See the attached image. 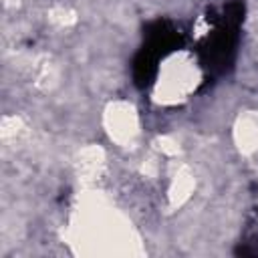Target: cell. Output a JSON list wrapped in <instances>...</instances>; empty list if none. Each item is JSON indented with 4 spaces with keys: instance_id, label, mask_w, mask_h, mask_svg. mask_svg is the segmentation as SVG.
<instances>
[{
    "instance_id": "6da1fadb",
    "label": "cell",
    "mask_w": 258,
    "mask_h": 258,
    "mask_svg": "<svg viewBox=\"0 0 258 258\" xmlns=\"http://www.w3.org/2000/svg\"><path fill=\"white\" fill-rule=\"evenodd\" d=\"M244 18V4L240 0L228 2L218 18H214V32L206 38V42L200 48L202 64L212 75H222L230 69L234 60L236 40H238V28Z\"/></svg>"
},
{
    "instance_id": "7a4b0ae2",
    "label": "cell",
    "mask_w": 258,
    "mask_h": 258,
    "mask_svg": "<svg viewBox=\"0 0 258 258\" xmlns=\"http://www.w3.org/2000/svg\"><path fill=\"white\" fill-rule=\"evenodd\" d=\"M181 42L179 28L169 20H155L145 30V44L133 60V79L137 87H149L157 75V62Z\"/></svg>"
}]
</instances>
